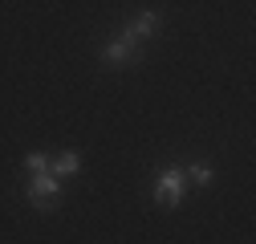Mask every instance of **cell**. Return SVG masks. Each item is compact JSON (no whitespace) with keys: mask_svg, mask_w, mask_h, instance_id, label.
Masks as SVG:
<instances>
[{"mask_svg":"<svg viewBox=\"0 0 256 244\" xmlns=\"http://www.w3.org/2000/svg\"><path fill=\"white\" fill-rule=\"evenodd\" d=\"M138 57H142V41L134 37L130 24H126L118 37H110V41L102 45V61H106V66H118V70H122V66H134Z\"/></svg>","mask_w":256,"mask_h":244,"instance_id":"6da1fadb","label":"cell"},{"mask_svg":"<svg viewBox=\"0 0 256 244\" xmlns=\"http://www.w3.org/2000/svg\"><path fill=\"white\" fill-rule=\"evenodd\" d=\"M28 200H33V208H41V212H53L57 200H61V179L53 171H37L33 179H28Z\"/></svg>","mask_w":256,"mask_h":244,"instance_id":"7a4b0ae2","label":"cell"},{"mask_svg":"<svg viewBox=\"0 0 256 244\" xmlns=\"http://www.w3.org/2000/svg\"><path fill=\"white\" fill-rule=\"evenodd\" d=\"M183 183H187L183 167H163L158 171V183H154V200L163 208H179L183 204Z\"/></svg>","mask_w":256,"mask_h":244,"instance_id":"3957f363","label":"cell"},{"mask_svg":"<svg viewBox=\"0 0 256 244\" xmlns=\"http://www.w3.org/2000/svg\"><path fill=\"white\" fill-rule=\"evenodd\" d=\"M130 28H134V37H138V41H146V37H154L158 28H163V16H158L154 8H142V12L130 20Z\"/></svg>","mask_w":256,"mask_h":244,"instance_id":"277c9868","label":"cell"},{"mask_svg":"<svg viewBox=\"0 0 256 244\" xmlns=\"http://www.w3.org/2000/svg\"><path fill=\"white\" fill-rule=\"evenodd\" d=\"M49 171H53L57 179H70V175H78V171H82V155H78V150H66V155L49 159Z\"/></svg>","mask_w":256,"mask_h":244,"instance_id":"5b68a950","label":"cell"},{"mask_svg":"<svg viewBox=\"0 0 256 244\" xmlns=\"http://www.w3.org/2000/svg\"><path fill=\"white\" fill-rule=\"evenodd\" d=\"M183 175H187V179H196L200 188H208V183H212V163H208V159H200V163L183 167Z\"/></svg>","mask_w":256,"mask_h":244,"instance_id":"8992f818","label":"cell"},{"mask_svg":"<svg viewBox=\"0 0 256 244\" xmlns=\"http://www.w3.org/2000/svg\"><path fill=\"white\" fill-rule=\"evenodd\" d=\"M24 167H28V175H37V171H49V155H24Z\"/></svg>","mask_w":256,"mask_h":244,"instance_id":"52a82bcc","label":"cell"}]
</instances>
